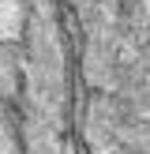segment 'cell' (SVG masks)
Masks as SVG:
<instances>
[{"instance_id":"cell-1","label":"cell","mask_w":150,"mask_h":154,"mask_svg":"<svg viewBox=\"0 0 150 154\" xmlns=\"http://www.w3.org/2000/svg\"><path fill=\"white\" fill-rule=\"evenodd\" d=\"M0 154H19V143H15V132L8 124V113L0 109Z\"/></svg>"}]
</instances>
